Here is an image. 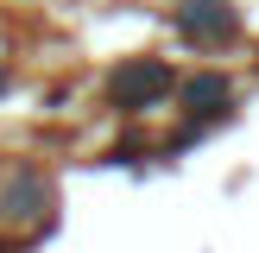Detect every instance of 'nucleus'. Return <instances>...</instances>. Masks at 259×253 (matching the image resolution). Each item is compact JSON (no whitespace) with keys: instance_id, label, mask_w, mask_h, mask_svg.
<instances>
[{"instance_id":"obj_1","label":"nucleus","mask_w":259,"mask_h":253,"mask_svg":"<svg viewBox=\"0 0 259 253\" xmlns=\"http://www.w3.org/2000/svg\"><path fill=\"white\" fill-rule=\"evenodd\" d=\"M234 7L228 0H190V7H177V32L196 38V45H222V38H234Z\"/></svg>"},{"instance_id":"obj_2","label":"nucleus","mask_w":259,"mask_h":253,"mask_svg":"<svg viewBox=\"0 0 259 253\" xmlns=\"http://www.w3.org/2000/svg\"><path fill=\"white\" fill-rule=\"evenodd\" d=\"M164 89H171V70H164V63H126V70L114 76V101H120V108H133V114L152 108Z\"/></svg>"},{"instance_id":"obj_3","label":"nucleus","mask_w":259,"mask_h":253,"mask_svg":"<svg viewBox=\"0 0 259 253\" xmlns=\"http://www.w3.org/2000/svg\"><path fill=\"white\" fill-rule=\"evenodd\" d=\"M184 95L190 101H228V82H222V76H202V82H190Z\"/></svg>"}]
</instances>
